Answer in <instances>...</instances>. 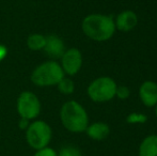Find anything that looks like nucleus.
<instances>
[{"mask_svg":"<svg viewBox=\"0 0 157 156\" xmlns=\"http://www.w3.org/2000/svg\"><path fill=\"white\" fill-rule=\"evenodd\" d=\"M139 96L142 103L147 107L156 106L157 104V83L153 81H145L140 86Z\"/></svg>","mask_w":157,"mask_h":156,"instance_id":"obj_9","label":"nucleus"},{"mask_svg":"<svg viewBox=\"0 0 157 156\" xmlns=\"http://www.w3.org/2000/svg\"><path fill=\"white\" fill-rule=\"evenodd\" d=\"M116 28H118L121 31H130L138 24L137 15L132 11H124L120 13L117 17Z\"/></svg>","mask_w":157,"mask_h":156,"instance_id":"obj_10","label":"nucleus"},{"mask_svg":"<svg viewBox=\"0 0 157 156\" xmlns=\"http://www.w3.org/2000/svg\"><path fill=\"white\" fill-rule=\"evenodd\" d=\"M139 156H157V135L144 138L139 148Z\"/></svg>","mask_w":157,"mask_h":156,"instance_id":"obj_12","label":"nucleus"},{"mask_svg":"<svg viewBox=\"0 0 157 156\" xmlns=\"http://www.w3.org/2000/svg\"><path fill=\"white\" fill-rule=\"evenodd\" d=\"M6 54H8V49H6V47L4 45H1V44H0V62L6 58Z\"/></svg>","mask_w":157,"mask_h":156,"instance_id":"obj_20","label":"nucleus"},{"mask_svg":"<svg viewBox=\"0 0 157 156\" xmlns=\"http://www.w3.org/2000/svg\"><path fill=\"white\" fill-rule=\"evenodd\" d=\"M88 136L93 140H104L110 133L109 126L105 123L96 122L91 124L86 129Z\"/></svg>","mask_w":157,"mask_h":156,"instance_id":"obj_11","label":"nucleus"},{"mask_svg":"<svg viewBox=\"0 0 157 156\" xmlns=\"http://www.w3.org/2000/svg\"><path fill=\"white\" fill-rule=\"evenodd\" d=\"M155 113H156V117H157V104H156V109H155Z\"/></svg>","mask_w":157,"mask_h":156,"instance_id":"obj_21","label":"nucleus"},{"mask_svg":"<svg viewBox=\"0 0 157 156\" xmlns=\"http://www.w3.org/2000/svg\"><path fill=\"white\" fill-rule=\"evenodd\" d=\"M60 118L63 126L72 133H82L87 129L89 123L85 108L75 101H70L63 104Z\"/></svg>","mask_w":157,"mask_h":156,"instance_id":"obj_2","label":"nucleus"},{"mask_svg":"<svg viewBox=\"0 0 157 156\" xmlns=\"http://www.w3.org/2000/svg\"><path fill=\"white\" fill-rule=\"evenodd\" d=\"M117 83L110 77H99L90 83L88 95L94 102H107L116 96Z\"/></svg>","mask_w":157,"mask_h":156,"instance_id":"obj_5","label":"nucleus"},{"mask_svg":"<svg viewBox=\"0 0 157 156\" xmlns=\"http://www.w3.org/2000/svg\"><path fill=\"white\" fill-rule=\"evenodd\" d=\"M17 111L21 118L31 120L40 115L41 103L34 93L25 91L19 95L17 100Z\"/></svg>","mask_w":157,"mask_h":156,"instance_id":"obj_6","label":"nucleus"},{"mask_svg":"<svg viewBox=\"0 0 157 156\" xmlns=\"http://www.w3.org/2000/svg\"><path fill=\"white\" fill-rule=\"evenodd\" d=\"M34 156H58V154H57L56 151L52 150V148L45 146V148L37 150V152L35 153Z\"/></svg>","mask_w":157,"mask_h":156,"instance_id":"obj_18","label":"nucleus"},{"mask_svg":"<svg viewBox=\"0 0 157 156\" xmlns=\"http://www.w3.org/2000/svg\"><path fill=\"white\" fill-rule=\"evenodd\" d=\"M58 156H81L80 151L74 146H64L61 149Z\"/></svg>","mask_w":157,"mask_h":156,"instance_id":"obj_16","label":"nucleus"},{"mask_svg":"<svg viewBox=\"0 0 157 156\" xmlns=\"http://www.w3.org/2000/svg\"><path fill=\"white\" fill-rule=\"evenodd\" d=\"M64 78L61 65L56 61H47L40 64L31 74V80L39 87L56 86Z\"/></svg>","mask_w":157,"mask_h":156,"instance_id":"obj_3","label":"nucleus"},{"mask_svg":"<svg viewBox=\"0 0 157 156\" xmlns=\"http://www.w3.org/2000/svg\"><path fill=\"white\" fill-rule=\"evenodd\" d=\"M46 38L42 34H31L27 39V45L31 50H41L45 46Z\"/></svg>","mask_w":157,"mask_h":156,"instance_id":"obj_13","label":"nucleus"},{"mask_svg":"<svg viewBox=\"0 0 157 156\" xmlns=\"http://www.w3.org/2000/svg\"><path fill=\"white\" fill-rule=\"evenodd\" d=\"M52 128L44 121H35L29 124L26 133L27 142L34 150L47 146L52 140Z\"/></svg>","mask_w":157,"mask_h":156,"instance_id":"obj_4","label":"nucleus"},{"mask_svg":"<svg viewBox=\"0 0 157 156\" xmlns=\"http://www.w3.org/2000/svg\"><path fill=\"white\" fill-rule=\"evenodd\" d=\"M57 86H58L59 91L63 94H72L75 89L74 82L70 78H63Z\"/></svg>","mask_w":157,"mask_h":156,"instance_id":"obj_14","label":"nucleus"},{"mask_svg":"<svg viewBox=\"0 0 157 156\" xmlns=\"http://www.w3.org/2000/svg\"><path fill=\"white\" fill-rule=\"evenodd\" d=\"M130 91L127 87L125 86H120V87H117V91H116V95L118 96L121 100H125L129 96Z\"/></svg>","mask_w":157,"mask_h":156,"instance_id":"obj_17","label":"nucleus"},{"mask_svg":"<svg viewBox=\"0 0 157 156\" xmlns=\"http://www.w3.org/2000/svg\"><path fill=\"white\" fill-rule=\"evenodd\" d=\"M82 31L94 41H107L116 31V24L111 16L101 14L88 15L82 21Z\"/></svg>","mask_w":157,"mask_h":156,"instance_id":"obj_1","label":"nucleus"},{"mask_svg":"<svg viewBox=\"0 0 157 156\" xmlns=\"http://www.w3.org/2000/svg\"><path fill=\"white\" fill-rule=\"evenodd\" d=\"M46 42L44 46V51L50 58L58 59L63 56L65 52V47H64L63 41L56 34H50L48 36H45Z\"/></svg>","mask_w":157,"mask_h":156,"instance_id":"obj_8","label":"nucleus"},{"mask_svg":"<svg viewBox=\"0 0 157 156\" xmlns=\"http://www.w3.org/2000/svg\"><path fill=\"white\" fill-rule=\"evenodd\" d=\"M147 121V117L142 113H137L132 112L130 115H128V117L126 118V122L129 124H137V123H145Z\"/></svg>","mask_w":157,"mask_h":156,"instance_id":"obj_15","label":"nucleus"},{"mask_svg":"<svg viewBox=\"0 0 157 156\" xmlns=\"http://www.w3.org/2000/svg\"><path fill=\"white\" fill-rule=\"evenodd\" d=\"M18 126L21 129H27L28 126H29V120H27L25 118H21L18 123Z\"/></svg>","mask_w":157,"mask_h":156,"instance_id":"obj_19","label":"nucleus"},{"mask_svg":"<svg viewBox=\"0 0 157 156\" xmlns=\"http://www.w3.org/2000/svg\"><path fill=\"white\" fill-rule=\"evenodd\" d=\"M61 67L63 72L73 76L77 74L82 65V56L81 52L76 48H71L66 50L61 57Z\"/></svg>","mask_w":157,"mask_h":156,"instance_id":"obj_7","label":"nucleus"}]
</instances>
